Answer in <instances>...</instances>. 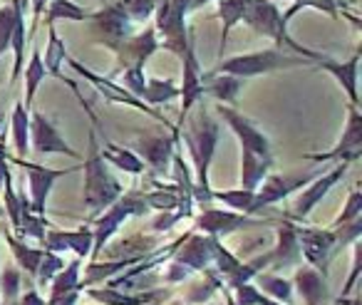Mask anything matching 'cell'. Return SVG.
Segmentation results:
<instances>
[{"label":"cell","instance_id":"obj_25","mask_svg":"<svg viewBox=\"0 0 362 305\" xmlns=\"http://www.w3.org/2000/svg\"><path fill=\"white\" fill-rule=\"evenodd\" d=\"M276 246L268 251V265L283 268V265H296L300 260V243H298V229L288 221L276 226Z\"/></svg>","mask_w":362,"mask_h":305},{"label":"cell","instance_id":"obj_38","mask_svg":"<svg viewBox=\"0 0 362 305\" xmlns=\"http://www.w3.org/2000/svg\"><path fill=\"white\" fill-rule=\"evenodd\" d=\"M0 293H3V305H13L23 293V270L16 265H6L0 270Z\"/></svg>","mask_w":362,"mask_h":305},{"label":"cell","instance_id":"obj_44","mask_svg":"<svg viewBox=\"0 0 362 305\" xmlns=\"http://www.w3.org/2000/svg\"><path fill=\"white\" fill-rule=\"evenodd\" d=\"M3 189H6V214H8V221H11V226L21 224V194H18V189L13 186V176L11 171L6 174V181H3Z\"/></svg>","mask_w":362,"mask_h":305},{"label":"cell","instance_id":"obj_9","mask_svg":"<svg viewBox=\"0 0 362 305\" xmlns=\"http://www.w3.org/2000/svg\"><path fill=\"white\" fill-rule=\"evenodd\" d=\"M362 154V115L357 105L347 107V122L342 137L330 151H320V154H303V159L315 161V164H327V161H347L355 164Z\"/></svg>","mask_w":362,"mask_h":305},{"label":"cell","instance_id":"obj_40","mask_svg":"<svg viewBox=\"0 0 362 305\" xmlns=\"http://www.w3.org/2000/svg\"><path fill=\"white\" fill-rule=\"evenodd\" d=\"M62 268H65V258H62L60 253H55V251H42V258H40V263H37V273H35L37 288H45Z\"/></svg>","mask_w":362,"mask_h":305},{"label":"cell","instance_id":"obj_12","mask_svg":"<svg viewBox=\"0 0 362 305\" xmlns=\"http://www.w3.org/2000/svg\"><path fill=\"white\" fill-rule=\"evenodd\" d=\"M179 144V137L174 134H136L132 146H134V154L144 161V166H149L151 176H166Z\"/></svg>","mask_w":362,"mask_h":305},{"label":"cell","instance_id":"obj_2","mask_svg":"<svg viewBox=\"0 0 362 305\" xmlns=\"http://www.w3.org/2000/svg\"><path fill=\"white\" fill-rule=\"evenodd\" d=\"M85 171V184H82V201L90 209L92 216L105 211L112 201H117L124 194V186L119 184L117 176H112L107 161L100 156V142L97 132L90 130V154L85 156V164L80 166Z\"/></svg>","mask_w":362,"mask_h":305},{"label":"cell","instance_id":"obj_26","mask_svg":"<svg viewBox=\"0 0 362 305\" xmlns=\"http://www.w3.org/2000/svg\"><path fill=\"white\" fill-rule=\"evenodd\" d=\"M30 38H28V23H25V6L16 0V25L11 35V50H13V72H11V87L18 85L25 67V50H30Z\"/></svg>","mask_w":362,"mask_h":305},{"label":"cell","instance_id":"obj_29","mask_svg":"<svg viewBox=\"0 0 362 305\" xmlns=\"http://www.w3.org/2000/svg\"><path fill=\"white\" fill-rule=\"evenodd\" d=\"M246 6L248 0H218V21H221V38H218V60L223 57V50H226V42L231 30L243 23V16H246Z\"/></svg>","mask_w":362,"mask_h":305},{"label":"cell","instance_id":"obj_33","mask_svg":"<svg viewBox=\"0 0 362 305\" xmlns=\"http://www.w3.org/2000/svg\"><path fill=\"white\" fill-rule=\"evenodd\" d=\"M23 75H25V100H23V105H25L28 110H33L37 90H40V85L47 77V70H45V65H42L40 47H30V60L23 67Z\"/></svg>","mask_w":362,"mask_h":305},{"label":"cell","instance_id":"obj_28","mask_svg":"<svg viewBox=\"0 0 362 305\" xmlns=\"http://www.w3.org/2000/svg\"><path fill=\"white\" fill-rule=\"evenodd\" d=\"M273 166V156H263L256 151L241 149V186L256 191L258 184L268 176Z\"/></svg>","mask_w":362,"mask_h":305},{"label":"cell","instance_id":"obj_52","mask_svg":"<svg viewBox=\"0 0 362 305\" xmlns=\"http://www.w3.org/2000/svg\"><path fill=\"white\" fill-rule=\"evenodd\" d=\"M6 127V110H3V105H0V130Z\"/></svg>","mask_w":362,"mask_h":305},{"label":"cell","instance_id":"obj_48","mask_svg":"<svg viewBox=\"0 0 362 305\" xmlns=\"http://www.w3.org/2000/svg\"><path fill=\"white\" fill-rule=\"evenodd\" d=\"M47 3H50V0H28V8H30V13H33L30 30H28V38H30V40H33V38H35L37 25H40V18H42V13H45Z\"/></svg>","mask_w":362,"mask_h":305},{"label":"cell","instance_id":"obj_42","mask_svg":"<svg viewBox=\"0 0 362 305\" xmlns=\"http://www.w3.org/2000/svg\"><path fill=\"white\" fill-rule=\"evenodd\" d=\"M233 303L236 305H281L278 300L266 298L256 285H251V280L233 288Z\"/></svg>","mask_w":362,"mask_h":305},{"label":"cell","instance_id":"obj_41","mask_svg":"<svg viewBox=\"0 0 362 305\" xmlns=\"http://www.w3.org/2000/svg\"><path fill=\"white\" fill-rule=\"evenodd\" d=\"M305 8H310V11H320V13H327L330 18H340V3L337 0H293V6L288 8L286 13H283V18H286V23H291L293 18L298 16L300 11H305Z\"/></svg>","mask_w":362,"mask_h":305},{"label":"cell","instance_id":"obj_4","mask_svg":"<svg viewBox=\"0 0 362 305\" xmlns=\"http://www.w3.org/2000/svg\"><path fill=\"white\" fill-rule=\"evenodd\" d=\"M310 60L296 55V52H288L283 47H266V50L246 52V55H233L226 60H218L214 70L228 72V75H236L241 80H251V77L271 75L278 70H293V67H305Z\"/></svg>","mask_w":362,"mask_h":305},{"label":"cell","instance_id":"obj_6","mask_svg":"<svg viewBox=\"0 0 362 305\" xmlns=\"http://www.w3.org/2000/svg\"><path fill=\"white\" fill-rule=\"evenodd\" d=\"M65 65H70V70L75 72L77 77H82L85 82H90L92 87H95L97 92H100L102 97H105L107 102H115V105H127V107H134L136 112H144V115H149L151 120H156V122H161L164 127H169L171 130V134L174 137H179V132L174 130V127L169 125V120H166L164 115H159V112L154 110V107H149L144 100H139V97H134L132 95L127 87H122V85H117L112 77H102V75H97L95 70H90L87 65H82L80 60H75L72 55H67L65 57Z\"/></svg>","mask_w":362,"mask_h":305},{"label":"cell","instance_id":"obj_13","mask_svg":"<svg viewBox=\"0 0 362 305\" xmlns=\"http://www.w3.org/2000/svg\"><path fill=\"white\" fill-rule=\"evenodd\" d=\"M13 161L21 164L23 171L28 174V189H30L28 199H30V209L35 211V214H45L47 199H50L52 186L57 184V179H62V176H67V174H72V171L80 169V166H70V169H50V166L33 164V161L18 159V156Z\"/></svg>","mask_w":362,"mask_h":305},{"label":"cell","instance_id":"obj_16","mask_svg":"<svg viewBox=\"0 0 362 305\" xmlns=\"http://www.w3.org/2000/svg\"><path fill=\"white\" fill-rule=\"evenodd\" d=\"M218 117L226 122L228 130L236 134L238 144L241 149H248V151H256V154H263V156H273V149H271V139L253 125L248 117H243L238 110H233L231 105H218L216 107Z\"/></svg>","mask_w":362,"mask_h":305},{"label":"cell","instance_id":"obj_47","mask_svg":"<svg viewBox=\"0 0 362 305\" xmlns=\"http://www.w3.org/2000/svg\"><path fill=\"white\" fill-rule=\"evenodd\" d=\"M360 268H362V243L360 238L352 243V270H350V278H347L345 288H342V295L340 300H337V305H342L347 300V295H350V290L357 285V278H360Z\"/></svg>","mask_w":362,"mask_h":305},{"label":"cell","instance_id":"obj_49","mask_svg":"<svg viewBox=\"0 0 362 305\" xmlns=\"http://www.w3.org/2000/svg\"><path fill=\"white\" fill-rule=\"evenodd\" d=\"M16 305H47V300L37 293V288H30V290H25V293H21Z\"/></svg>","mask_w":362,"mask_h":305},{"label":"cell","instance_id":"obj_51","mask_svg":"<svg viewBox=\"0 0 362 305\" xmlns=\"http://www.w3.org/2000/svg\"><path fill=\"white\" fill-rule=\"evenodd\" d=\"M206 3H211V0H192V13H197L199 8H204Z\"/></svg>","mask_w":362,"mask_h":305},{"label":"cell","instance_id":"obj_1","mask_svg":"<svg viewBox=\"0 0 362 305\" xmlns=\"http://www.w3.org/2000/svg\"><path fill=\"white\" fill-rule=\"evenodd\" d=\"M194 115L189 112L184 125L179 130V142H184L192 156L194 166V186H192V199L199 206H211V184H209V169H211L214 154H216L218 144V122L211 117V112L204 105H194Z\"/></svg>","mask_w":362,"mask_h":305},{"label":"cell","instance_id":"obj_7","mask_svg":"<svg viewBox=\"0 0 362 305\" xmlns=\"http://www.w3.org/2000/svg\"><path fill=\"white\" fill-rule=\"evenodd\" d=\"M149 211V206L144 204V199L136 194H122L117 201H112L105 211H100L95 219V229H92V260L100 258L102 248L107 246V241L119 231V226L124 224L129 216H141Z\"/></svg>","mask_w":362,"mask_h":305},{"label":"cell","instance_id":"obj_8","mask_svg":"<svg viewBox=\"0 0 362 305\" xmlns=\"http://www.w3.org/2000/svg\"><path fill=\"white\" fill-rule=\"evenodd\" d=\"M87 23H90V38L92 40L100 42V45H105V47H110L112 52H115L117 47L127 40V38L134 35L139 28H144V25H134V23L122 13V8L117 6V3L100 8V11H92L90 21Z\"/></svg>","mask_w":362,"mask_h":305},{"label":"cell","instance_id":"obj_54","mask_svg":"<svg viewBox=\"0 0 362 305\" xmlns=\"http://www.w3.org/2000/svg\"><path fill=\"white\" fill-rule=\"evenodd\" d=\"M0 214H3V211H0Z\"/></svg>","mask_w":362,"mask_h":305},{"label":"cell","instance_id":"obj_24","mask_svg":"<svg viewBox=\"0 0 362 305\" xmlns=\"http://www.w3.org/2000/svg\"><path fill=\"white\" fill-rule=\"evenodd\" d=\"M243 85L246 80L236 75H228V72H202V87H204V95H211L218 105H231L236 107V100L241 95Z\"/></svg>","mask_w":362,"mask_h":305},{"label":"cell","instance_id":"obj_46","mask_svg":"<svg viewBox=\"0 0 362 305\" xmlns=\"http://www.w3.org/2000/svg\"><path fill=\"white\" fill-rule=\"evenodd\" d=\"M122 72V87L132 92L134 97L141 100V92H144V85H146V77H144V67H124Z\"/></svg>","mask_w":362,"mask_h":305},{"label":"cell","instance_id":"obj_18","mask_svg":"<svg viewBox=\"0 0 362 305\" xmlns=\"http://www.w3.org/2000/svg\"><path fill=\"white\" fill-rule=\"evenodd\" d=\"M159 47H161L159 35H156L154 25H144L132 38H127L115 50L117 65H119V70H124V67H144L146 60H149Z\"/></svg>","mask_w":362,"mask_h":305},{"label":"cell","instance_id":"obj_10","mask_svg":"<svg viewBox=\"0 0 362 305\" xmlns=\"http://www.w3.org/2000/svg\"><path fill=\"white\" fill-rule=\"evenodd\" d=\"M317 174H322V166H317V169H313V171H305V174H303V171L300 174H286V176L283 174H268L266 179L258 184L256 196H253V211L251 214H258V211H263L266 206L288 199V196L296 194L298 189H303L305 184H310Z\"/></svg>","mask_w":362,"mask_h":305},{"label":"cell","instance_id":"obj_35","mask_svg":"<svg viewBox=\"0 0 362 305\" xmlns=\"http://www.w3.org/2000/svg\"><path fill=\"white\" fill-rule=\"evenodd\" d=\"M141 100L149 107L156 105H169V102L179 100V87L174 80H159V77H151L146 80L144 92H141Z\"/></svg>","mask_w":362,"mask_h":305},{"label":"cell","instance_id":"obj_39","mask_svg":"<svg viewBox=\"0 0 362 305\" xmlns=\"http://www.w3.org/2000/svg\"><path fill=\"white\" fill-rule=\"evenodd\" d=\"M117 6L134 25H149L156 11V0H117Z\"/></svg>","mask_w":362,"mask_h":305},{"label":"cell","instance_id":"obj_22","mask_svg":"<svg viewBox=\"0 0 362 305\" xmlns=\"http://www.w3.org/2000/svg\"><path fill=\"white\" fill-rule=\"evenodd\" d=\"M293 285L305 305H327L330 303V288H327V275H322L313 265H298Z\"/></svg>","mask_w":362,"mask_h":305},{"label":"cell","instance_id":"obj_14","mask_svg":"<svg viewBox=\"0 0 362 305\" xmlns=\"http://www.w3.org/2000/svg\"><path fill=\"white\" fill-rule=\"evenodd\" d=\"M181 60V87H179V100H181V117L176 130H181L187 115L194 110L197 102H202L204 97V87H202V62L197 57V40H189L184 55L179 57Z\"/></svg>","mask_w":362,"mask_h":305},{"label":"cell","instance_id":"obj_53","mask_svg":"<svg viewBox=\"0 0 362 305\" xmlns=\"http://www.w3.org/2000/svg\"><path fill=\"white\" fill-rule=\"evenodd\" d=\"M345 303H347V305H360V295H355L352 300H345Z\"/></svg>","mask_w":362,"mask_h":305},{"label":"cell","instance_id":"obj_43","mask_svg":"<svg viewBox=\"0 0 362 305\" xmlns=\"http://www.w3.org/2000/svg\"><path fill=\"white\" fill-rule=\"evenodd\" d=\"M13 25H16V0L0 8V57L11 50Z\"/></svg>","mask_w":362,"mask_h":305},{"label":"cell","instance_id":"obj_34","mask_svg":"<svg viewBox=\"0 0 362 305\" xmlns=\"http://www.w3.org/2000/svg\"><path fill=\"white\" fill-rule=\"evenodd\" d=\"M47 13V25H55L57 21H70V23H87L90 13L75 0H50L45 8Z\"/></svg>","mask_w":362,"mask_h":305},{"label":"cell","instance_id":"obj_11","mask_svg":"<svg viewBox=\"0 0 362 305\" xmlns=\"http://www.w3.org/2000/svg\"><path fill=\"white\" fill-rule=\"evenodd\" d=\"M347 169H350L347 161H335L332 169L322 171V174H317L310 184H305V189H300V194L296 196V201H293V206H291L293 219L305 221L308 216L313 214V209H315V206L320 204L327 194H330L332 186H335L340 179H345Z\"/></svg>","mask_w":362,"mask_h":305},{"label":"cell","instance_id":"obj_32","mask_svg":"<svg viewBox=\"0 0 362 305\" xmlns=\"http://www.w3.org/2000/svg\"><path fill=\"white\" fill-rule=\"evenodd\" d=\"M11 130H13V146H16L18 159H25L30 154V110L23 102L13 105Z\"/></svg>","mask_w":362,"mask_h":305},{"label":"cell","instance_id":"obj_5","mask_svg":"<svg viewBox=\"0 0 362 305\" xmlns=\"http://www.w3.org/2000/svg\"><path fill=\"white\" fill-rule=\"evenodd\" d=\"M192 16V0H156L154 11V30L159 35V45L164 50L174 52L176 57L184 55L194 30L187 25V18Z\"/></svg>","mask_w":362,"mask_h":305},{"label":"cell","instance_id":"obj_3","mask_svg":"<svg viewBox=\"0 0 362 305\" xmlns=\"http://www.w3.org/2000/svg\"><path fill=\"white\" fill-rule=\"evenodd\" d=\"M243 23H246L256 35L273 40V47H283V50H288V52H296V55L305 57V60H310V62H317L322 57V52L303 47L300 42L288 35V23H286V18H283L281 8L276 6V0H248Z\"/></svg>","mask_w":362,"mask_h":305},{"label":"cell","instance_id":"obj_21","mask_svg":"<svg viewBox=\"0 0 362 305\" xmlns=\"http://www.w3.org/2000/svg\"><path fill=\"white\" fill-rule=\"evenodd\" d=\"M45 251H55V253H65L72 251L77 258H87L92 253V229H75V231H62V229H47L45 238H42Z\"/></svg>","mask_w":362,"mask_h":305},{"label":"cell","instance_id":"obj_30","mask_svg":"<svg viewBox=\"0 0 362 305\" xmlns=\"http://www.w3.org/2000/svg\"><path fill=\"white\" fill-rule=\"evenodd\" d=\"M80 275H82V258H75V260H70V263H65V268L47 283L50 285V298H47V303H52V300H57V298H65V295H70V293H82Z\"/></svg>","mask_w":362,"mask_h":305},{"label":"cell","instance_id":"obj_31","mask_svg":"<svg viewBox=\"0 0 362 305\" xmlns=\"http://www.w3.org/2000/svg\"><path fill=\"white\" fill-rule=\"evenodd\" d=\"M0 236H6V241L11 243V251H13V255H16V260H18V265H21V270H25V273L30 275V278H35L37 263H40L42 251H45V248H33V246H28L25 238L16 236L11 229H8V226H3V229H0Z\"/></svg>","mask_w":362,"mask_h":305},{"label":"cell","instance_id":"obj_45","mask_svg":"<svg viewBox=\"0 0 362 305\" xmlns=\"http://www.w3.org/2000/svg\"><path fill=\"white\" fill-rule=\"evenodd\" d=\"M357 216H362V191L352 189L350 196H347V201H345V209H342L340 216L332 221L330 229H335V226H340V224H347V221L357 219Z\"/></svg>","mask_w":362,"mask_h":305},{"label":"cell","instance_id":"obj_23","mask_svg":"<svg viewBox=\"0 0 362 305\" xmlns=\"http://www.w3.org/2000/svg\"><path fill=\"white\" fill-rule=\"evenodd\" d=\"M67 55H70V52H67L65 40L57 35L55 25H47V45H45V57H42V65H45L47 75L55 77V80H60V82H65V85L77 95V100L85 105V97L80 95V87H77V82H72L70 77H65V72H62Z\"/></svg>","mask_w":362,"mask_h":305},{"label":"cell","instance_id":"obj_19","mask_svg":"<svg viewBox=\"0 0 362 305\" xmlns=\"http://www.w3.org/2000/svg\"><path fill=\"white\" fill-rule=\"evenodd\" d=\"M197 229L202 234L209 236H228V234H236L241 229H248V226H258L261 221L253 219L248 214H238V211H221V209H209L204 206V211L197 216Z\"/></svg>","mask_w":362,"mask_h":305},{"label":"cell","instance_id":"obj_20","mask_svg":"<svg viewBox=\"0 0 362 305\" xmlns=\"http://www.w3.org/2000/svg\"><path fill=\"white\" fill-rule=\"evenodd\" d=\"M315 67H317V70H322V72H327V75H330L332 80H335L337 85L345 90L350 105L360 107V92H357V77H360V50H357L355 55H352L350 60H345V62L330 60V57L322 55L320 60L315 62Z\"/></svg>","mask_w":362,"mask_h":305},{"label":"cell","instance_id":"obj_36","mask_svg":"<svg viewBox=\"0 0 362 305\" xmlns=\"http://www.w3.org/2000/svg\"><path fill=\"white\" fill-rule=\"evenodd\" d=\"M214 201H221V204H226L231 211H238V214H248L253 216V196H256V191L251 189H243V186H238V189H226V191H211Z\"/></svg>","mask_w":362,"mask_h":305},{"label":"cell","instance_id":"obj_17","mask_svg":"<svg viewBox=\"0 0 362 305\" xmlns=\"http://www.w3.org/2000/svg\"><path fill=\"white\" fill-rule=\"evenodd\" d=\"M298 243H300V253L305 255L308 265L327 275V263L335 255V231L303 226L298 229Z\"/></svg>","mask_w":362,"mask_h":305},{"label":"cell","instance_id":"obj_50","mask_svg":"<svg viewBox=\"0 0 362 305\" xmlns=\"http://www.w3.org/2000/svg\"><path fill=\"white\" fill-rule=\"evenodd\" d=\"M8 171H11V166H8V159H0V194H3V181H6Z\"/></svg>","mask_w":362,"mask_h":305},{"label":"cell","instance_id":"obj_37","mask_svg":"<svg viewBox=\"0 0 362 305\" xmlns=\"http://www.w3.org/2000/svg\"><path fill=\"white\" fill-rule=\"evenodd\" d=\"M256 280H258L256 288L261 290V293H268L273 300H278V303H291V298H293L291 280L281 278V275H273V273H258Z\"/></svg>","mask_w":362,"mask_h":305},{"label":"cell","instance_id":"obj_15","mask_svg":"<svg viewBox=\"0 0 362 305\" xmlns=\"http://www.w3.org/2000/svg\"><path fill=\"white\" fill-rule=\"evenodd\" d=\"M30 146L37 151V154H65L70 159H80L82 154L77 149H72L70 142L57 132V127L47 120L45 115L30 110Z\"/></svg>","mask_w":362,"mask_h":305},{"label":"cell","instance_id":"obj_27","mask_svg":"<svg viewBox=\"0 0 362 305\" xmlns=\"http://www.w3.org/2000/svg\"><path fill=\"white\" fill-rule=\"evenodd\" d=\"M100 156L107 161V164L117 166V169L127 171L132 176H139L144 174V161L134 154V149H127L122 144H115V142H102L100 144Z\"/></svg>","mask_w":362,"mask_h":305}]
</instances>
